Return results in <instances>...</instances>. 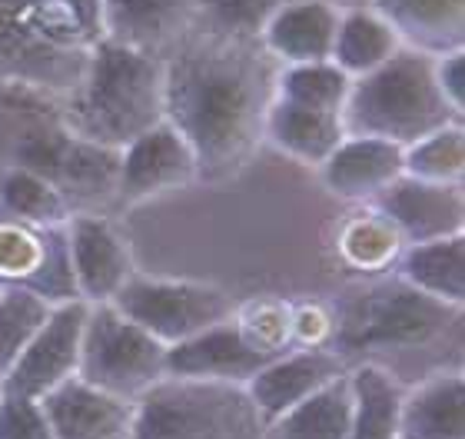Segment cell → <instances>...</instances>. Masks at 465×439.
Returning <instances> with one entry per match:
<instances>
[{"label": "cell", "mask_w": 465, "mask_h": 439, "mask_svg": "<svg viewBox=\"0 0 465 439\" xmlns=\"http://www.w3.org/2000/svg\"><path fill=\"white\" fill-rule=\"evenodd\" d=\"M166 120L196 156V180L223 184L262 144L280 64L260 40L190 34L163 60Z\"/></svg>", "instance_id": "6da1fadb"}, {"label": "cell", "mask_w": 465, "mask_h": 439, "mask_svg": "<svg viewBox=\"0 0 465 439\" xmlns=\"http://www.w3.org/2000/svg\"><path fill=\"white\" fill-rule=\"evenodd\" d=\"M0 166L47 176L74 214H107L116 204V150L70 134L47 90L0 80Z\"/></svg>", "instance_id": "7a4b0ae2"}, {"label": "cell", "mask_w": 465, "mask_h": 439, "mask_svg": "<svg viewBox=\"0 0 465 439\" xmlns=\"http://www.w3.org/2000/svg\"><path fill=\"white\" fill-rule=\"evenodd\" d=\"M57 100L70 134L120 150L166 120V67L160 57L100 37L90 44L77 84Z\"/></svg>", "instance_id": "3957f363"}, {"label": "cell", "mask_w": 465, "mask_h": 439, "mask_svg": "<svg viewBox=\"0 0 465 439\" xmlns=\"http://www.w3.org/2000/svg\"><path fill=\"white\" fill-rule=\"evenodd\" d=\"M462 120L436 84V57L402 47L399 54L352 80L342 107V127L359 137L409 146L432 130Z\"/></svg>", "instance_id": "277c9868"}, {"label": "cell", "mask_w": 465, "mask_h": 439, "mask_svg": "<svg viewBox=\"0 0 465 439\" xmlns=\"http://www.w3.org/2000/svg\"><path fill=\"white\" fill-rule=\"evenodd\" d=\"M87 30L54 0H0V80L64 97L77 84Z\"/></svg>", "instance_id": "5b68a950"}, {"label": "cell", "mask_w": 465, "mask_h": 439, "mask_svg": "<svg viewBox=\"0 0 465 439\" xmlns=\"http://www.w3.org/2000/svg\"><path fill=\"white\" fill-rule=\"evenodd\" d=\"M262 430L242 383L163 376L134 403L130 439H262Z\"/></svg>", "instance_id": "8992f818"}, {"label": "cell", "mask_w": 465, "mask_h": 439, "mask_svg": "<svg viewBox=\"0 0 465 439\" xmlns=\"http://www.w3.org/2000/svg\"><path fill=\"white\" fill-rule=\"evenodd\" d=\"M459 306L432 300L406 280H382L349 296L332 316V350L342 360L366 350H409L426 346L446 333Z\"/></svg>", "instance_id": "52a82bcc"}, {"label": "cell", "mask_w": 465, "mask_h": 439, "mask_svg": "<svg viewBox=\"0 0 465 439\" xmlns=\"http://www.w3.org/2000/svg\"><path fill=\"white\" fill-rule=\"evenodd\" d=\"M77 376L136 403L166 376V346L126 320L114 303H94L84 323Z\"/></svg>", "instance_id": "ba28073f"}, {"label": "cell", "mask_w": 465, "mask_h": 439, "mask_svg": "<svg viewBox=\"0 0 465 439\" xmlns=\"http://www.w3.org/2000/svg\"><path fill=\"white\" fill-rule=\"evenodd\" d=\"M116 310L150 336L173 346L193 333L223 323L232 316L236 303L226 290L196 280H160V276L134 274L120 286L114 300Z\"/></svg>", "instance_id": "9c48e42d"}, {"label": "cell", "mask_w": 465, "mask_h": 439, "mask_svg": "<svg viewBox=\"0 0 465 439\" xmlns=\"http://www.w3.org/2000/svg\"><path fill=\"white\" fill-rule=\"evenodd\" d=\"M64 226H30L0 216V286H24L50 306L80 300Z\"/></svg>", "instance_id": "30bf717a"}, {"label": "cell", "mask_w": 465, "mask_h": 439, "mask_svg": "<svg viewBox=\"0 0 465 439\" xmlns=\"http://www.w3.org/2000/svg\"><path fill=\"white\" fill-rule=\"evenodd\" d=\"M90 303L70 300L50 306L47 320L30 336L17 363L0 380V393L10 396H27V400H44L60 383L77 376L80 363V340H84V323H87Z\"/></svg>", "instance_id": "8fae6325"}, {"label": "cell", "mask_w": 465, "mask_h": 439, "mask_svg": "<svg viewBox=\"0 0 465 439\" xmlns=\"http://www.w3.org/2000/svg\"><path fill=\"white\" fill-rule=\"evenodd\" d=\"M190 184H196V156L170 120L116 150V204H143Z\"/></svg>", "instance_id": "7c38bea8"}, {"label": "cell", "mask_w": 465, "mask_h": 439, "mask_svg": "<svg viewBox=\"0 0 465 439\" xmlns=\"http://www.w3.org/2000/svg\"><path fill=\"white\" fill-rule=\"evenodd\" d=\"M67 250L77 296L84 303H110L136 274L134 254L107 214H74L67 220Z\"/></svg>", "instance_id": "4fadbf2b"}, {"label": "cell", "mask_w": 465, "mask_h": 439, "mask_svg": "<svg viewBox=\"0 0 465 439\" xmlns=\"http://www.w3.org/2000/svg\"><path fill=\"white\" fill-rule=\"evenodd\" d=\"M372 206L396 226L402 244H426L465 230L462 184H432L402 174L372 200Z\"/></svg>", "instance_id": "5bb4252c"}, {"label": "cell", "mask_w": 465, "mask_h": 439, "mask_svg": "<svg viewBox=\"0 0 465 439\" xmlns=\"http://www.w3.org/2000/svg\"><path fill=\"white\" fill-rule=\"evenodd\" d=\"M346 360L330 346H300V350H286L272 356L270 363H262L242 386L256 403L262 423H270L316 390L330 386L332 380L346 376Z\"/></svg>", "instance_id": "9a60e30c"}, {"label": "cell", "mask_w": 465, "mask_h": 439, "mask_svg": "<svg viewBox=\"0 0 465 439\" xmlns=\"http://www.w3.org/2000/svg\"><path fill=\"white\" fill-rule=\"evenodd\" d=\"M196 0H100V37L166 60L190 34Z\"/></svg>", "instance_id": "2e32d148"}, {"label": "cell", "mask_w": 465, "mask_h": 439, "mask_svg": "<svg viewBox=\"0 0 465 439\" xmlns=\"http://www.w3.org/2000/svg\"><path fill=\"white\" fill-rule=\"evenodd\" d=\"M57 439H130L134 400L114 396L94 383L70 376L40 400Z\"/></svg>", "instance_id": "e0dca14e"}, {"label": "cell", "mask_w": 465, "mask_h": 439, "mask_svg": "<svg viewBox=\"0 0 465 439\" xmlns=\"http://www.w3.org/2000/svg\"><path fill=\"white\" fill-rule=\"evenodd\" d=\"M272 356L246 343L236 320L213 323L186 340L166 346V376H190V380L246 383L262 363Z\"/></svg>", "instance_id": "ac0fdd59"}, {"label": "cell", "mask_w": 465, "mask_h": 439, "mask_svg": "<svg viewBox=\"0 0 465 439\" xmlns=\"http://www.w3.org/2000/svg\"><path fill=\"white\" fill-rule=\"evenodd\" d=\"M316 170L332 196L372 204L396 176H402V146L379 137L346 134Z\"/></svg>", "instance_id": "d6986e66"}, {"label": "cell", "mask_w": 465, "mask_h": 439, "mask_svg": "<svg viewBox=\"0 0 465 439\" xmlns=\"http://www.w3.org/2000/svg\"><path fill=\"white\" fill-rule=\"evenodd\" d=\"M340 10L342 7H336L332 0H290V4H282L260 30L262 50L280 67L330 60L336 27H340Z\"/></svg>", "instance_id": "ffe728a7"}, {"label": "cell", "mask_w": 465, "mask_h": 439, "mask_svg": "<svg viewBox=\"0 0 465 439\" xmlns=\"http://www.w3.org/2000/svg\"><path fill=\"white\" fill-rule=\"evenodd\" d=\"M396 30L402 47L442 57L465 44V0H372Z\"/></svg>", "instance_id": "44dd1931"}, {"label": "cell", "mask_w": 465, "mask_h": 439, "mask_svg": "<svg viewBox=\"0 0 465 439\" xmlns=\"http://www.w3.org/2000/svg\"><path fill=\"white\" fill-rule=\"evenodd\" d=\"M399 439H465V380L459 370L432 373L406 390Z\"/></svg>", "instance_id": "7402d4cb"}, {"label": "cell", "mask_w": 465, "mask_h": 439, "mask_svg": "<svg viewBox=\"0 0 465 439\" xmlns=\"http://www.w3.org/2000/svg\"><path fill=\"white\" fill-rule=\"evenodd\" d=\"M342 137H346V127H342L340 114L300 107V104L280 97H272L270 110H266L262 140L306 166H320L340 146Z\"/></svg>", "instance_id": "603a6c76"}, {"label": "cell", "mask_w": 465, "mask_h": 439, "mask_svg": "<svg viewBox=\"0 0 465 439\" xmlns=\"http://www.w3.org/2000/svg\"><path fill=\"white\" fill-rule=\"evenodd\" d=\"M399 280L432 300L459 306L465 303V236H439L426 244H406L396 260Z\"/></svg>", "instance_id": "cb8c5ba5"}, {"label": "cell", "mask_w": 465, "mask_h": 439, "mask_svg": "<svg viewBox=\"0 0 465 439\" xmlns=\"http://www.w3.org/2000/svg\"><path fill=\"white\" fill-rule=\"evenodd\" d=\"M352 416L349 439H399V410L406 386L379 363H356L346 370Z\"/></svg>", "instance_id": "d4e9b609"}, {"label": "cell", "mask_w": 465, "mask_h": 439, "mask_svg": "<svg viewBox=\"0 0 465 439\" xmlns=\"http://www.w3.org/2000/svg\"><path fill=\"white\" fill-rule=\"evenodd\" d=\"M399 50H402V40H399V34L389 27V20L379 10H340V27H336L330 60L340 70H346L352 80L369 74V70H376L379 64H386Z\"/></svg>", "instance_id": "484cf974"}, {"label": "cell", "mask_w": 465, "mask_h": 439, "mask_svg": "<svg viewBox=\"0 0 465 439\" xmlns=\"http://www.w3.org/2000/svg\"><path fill=\"white\" fill-rule=\"evenodd\" d=\"M349 416H352V396L346 376H340L266 423L262 439H349Z\"/></svg>", "instance_id": "4316f807"}, {"label": "cell", "mask_w": 465, "mask_h": 439, "mask_svg": "<svg viewBox=\"0 0 465 439\" xmlns=\"http://www.w3.org/2000/svg\"><path fill=\"white\" fill-rule=\"evenodd\" d=\"M0 216L30 226H64L74 210L47 176L24 166H0Z\"/></svg>", "instance_id": "83f0119b"}, {"label": "cell", "mask_w": 465, "mask_h": 439, "mask_svg": "<svg viewBox=\"0 0 465 439\" xmlns=\"http://www.w3.org/2000/svg\"><path fill=\"white\" fill-rule=\"evenodd\" d=\"M352 77L340 70L332 60H312V64H286L276 70V97L300 104V107L340 114L346 107Z\"/></svg>", "instance_id": "f1b7e54d"}, {"label": "cell", "mask_w": 465, "mask_h": 439, "mask_svg": "<svg viewBox=\"0 0 465 439\" xmlns=\"http://www.w3.org/2000/svg\"><path fill=\"white\" fill-rule=\"evenodd\" d=\"M402 174L432 184H462L465 174V130L462 120L432 130L416 144L402 146Z\"/></svg>", "instance_id": "f546056e"}, {"label": "cell", "mask_w": 465, "mask_h": 439, "mask_svg": "<svg viewBox=\"0 0 465 439\" xmlns=\"http://www.w3.org/2000/svg\"><path fill=\"white\" fill-rule=\"evenodd\" d=\"M402 236L386 216L379 214L376 206L366 210V214H356L342 226L340 234V250L349 264L359 266V270H386L389 264H396L399 254H402Z\"/></svg>", "instance_id": "4dcf8cb0"}, {"label": "cell", "mask_w": 465, "mask_h": 439, "mask_svg": "<svg viewBox=\"0 0 465 439\" xmlns=\"http://www.w3.org/2000/svg\"><path fill=\"white\" fill-rule=\"evenodd\" d=\"M282 4L290 0H196L193 34L260 40V30Z\"/></svg>", "instance_id": "1f68e13d"}, {"label": "cell", "mask_w": 465, "mask_h": 439, "mask_svg": "<svg viewBox=\"0 0 465 439\" xmlns=\"http://www.w3.org/2000/svg\"><path fill=\"white\" fill-rule=\"evenodd\" d=\"M50 303L24 286H4L0 290V380L17 363L30 336L47 320Z\"/></svg>", "instance_id": "d6a6232c"}, {"label": "cell", "mask_w": 465, "mask_h": 439, "mask_svg": "<svg viewBox=\"0 0 465 439\" xmlns=\"http://www.w3.org/2000/svg\"><path fill=\"white\" fill-rule=\"evenodd\" d=\"M232 320L240 326L250 346H256L266 356H280L292 346V306L272 296H260V300L236 306Z\"/></svg>", "instance_id": "836d02e7"}, {"label": "cell", "mask_w": 465, "mask_h": 439, "mask_svg": "<svg viewBox=\"0 0 465 439\" xmlns=\"http://www.w3.org/2000/svg\"><path fill=\"white\" fill-rule=\"evenodd\" d=\"M0 439H57L40 400L0 393Z\"/></svg>", "instance_id": "e575fe53"}, {"label": "cell", "mask_w": 465, "mask_h": 439, "mask_svg": "<svg viewBox=\"0 0 465 439\" xmlns=\"http://www.w3.org/2000/svg\"><path fill=\"white\" fill-rule=\"evenodd\" d=\"M332 336V316L316 303L292 310V343L296 346H326Z\"/></svg>", "instance_id": "d590c367"}, {"label": "cell", "mask_w": 465, "mask_h": 439, "mask_svg": "<svg viewBox=\"0 0 465 439\" xmlns=\"http://www.w3.org/2000/svg\"><path fill=\"white\" fill-rule=\"evenodd\" d=\"M436 84L446 94V100L462 114L465 110V54L462 50H449L436 57Z\"/></svg>", "instance_id": "8d00e7d4"}, {"label": "cell", "mask_w": 465, "mask_h": 439, "mask_svg": "<svg viewBox=\"0 0 465 439\" xmlns=\"http://www.w3.org/2000/svg\"><path fill=\"white\" fill-rule=\"evenodd\" d=\"M54 4H60V7L67 10L90 37L100 40V0H54Z\"/></svg>", "instance_id": "74e56055"}, {"label": "cell", "mask_w": 465, "mask_h": 439, "mask_svg": "<svg viewBox=\"0 0 465 439\" xmlns=\"http://www.w3.org/2000/svg\"><path fill=\"white\" fill-rule=\"evenodd\" d=\"M0 290H4V286H0Z\"/></svg>", "instance_id": "f35d334b"}]
</instances>
